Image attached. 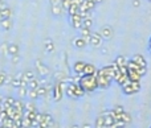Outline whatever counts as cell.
<instances>
[{"mask_svg":"<svg viewBox=\"0 0 151 128\" xmlns=\"http://www.w3.org/2000/svg\"><path fill=\"white\" fill-rule=\"evenodd\" d=\"M72 4H73V0H61V7L64 11H68Z\"/></svg>","mask_w":151,"mask_h":128,"instance_id":"1f68e13d","label":"cell"},{"mask_svg":"<svg viewBox=\"0 0 151 128\" xmlns=\"http://www.w3.org/2000/svg\"><path fill=\"white\" fill-rule=\"evenodd\" d=\"M131 60H133L135 63H138L141 68H147V61L142 54H134L133 57H131Z\"/></svg>","mask_w":151,"mask_h":128,"instance_id":"9a60e30c","label":"cell"},{"mask_svg":"<svg viewBox=\"0 0 151 128\" xmlns=\"http://www.w3.org/2000/svg\"><path fill=\"white\" fill-rule=\"evenodd\" d=\"M72 45H73L76 49L81 50V49H85V48H86L88 41H86V40H83L81 36H78V37H74V38L72 40Z\"/></svg>","mask_w":151,"mask_h":128,"instance_id":"8fae6325","label":"cell"},{"mask_svg":"<svg viewBox=\"0 0 151 128\" xmlns=\"http://www.w3.org/2000/svg\"><path fill=\"white\" fill-rule=\"evenodd\" d=\"M7 81H8V77H7V74H5V71L0 70V87H1Z\"/></svg>","mask_w":151,"mask_h":128,"instance_id":"d6a6232c","label":"cell"},{"mask_svg":"<svg viewBox=\"0 0 151 128\" xmlns=\"http://www.w3.org/2000/svg\"><path fill=\"white\" fill-rule=\"evenodd\" d=\"M44 49L47 53H53L55 52V42H53L52 38H49V37H47V38L44 40Z\"/></svg>","mask_w":151,"mask_h":128,"instance_id":"2e32d148","label":"cell"},{"mask_svg":"<svg viewBox=\"0 0 151 128\" xmlns=\"http://www.w3.org/2000/svg\"><path fill=\"white\" fill-rule=\"evenodd\" d=\"M19 128H27V127H24V126H20V127H19Z\"/></svg>","mask_w":151,"mask_h":128,"instance_id":"7dc6e473","label":"cell"},{"mask_svg":"<svg viewBox=\"0 0 151 128\" xmlns=\"http://www.w3.org/2000/svg\"><path fill=\"white\" fill-rule=\"evenodd\" d=\"M0 50H1L3 54H7L8 53V42H3V44L0 45Z\"/></svg>","mask_w":151,"mask_h":128,"instance_id":"836d02e7","label":"cell"},{"mask_svg":"<svg viewBox=\"0 0 151 128\" xmlns=\"http://www.w3.org/2000/svg\"><path fill=\"white\" fill-rule=\"evenodd\" d=\"M35 78H37V77H36V73H35L33 70H25L23 73V81L27 82V83H29V82Z\"/></svg>","mask_w":151,"mask_h":128,"instance_id":"ac0fdd59","label":"cell"},{"mask_svg":"<svg viewBox=\"0 0 151 128\" xmlns=\"http://www.w3.org/2000/svg\"><path fill=\"white\" fill-rule=\"evenodd\" d=\"M31 128H36V127H31Z\"/></svg>","mask_w":151,"mask_h":128,"instance_id":"681fc988","label":"cell"},{"mask_svg":"<svg viewBox=\"0 0 151 128\" xmlns=\"http://www.w3.org/2000/svg\"><path fill=\"white\" fill-rule=\"evenodd\" d=\"M139 90H141V83H139V81H130L127 85L122 86V91L125 92L126 95L137 94Z\"/></svg>","mask_w":151,"mask_h":128,"instance_id":"277c9868","label":"cell"},{"mask_svg":"<svg viewBox=\"0 0 151 128\" xmlns=\"http://www.w3.org/2000/svg\"><path fill=\"white\" fill-rule=\"evenodd\" d=\"M50 12H52V16H55V17H60L65 11L63 9L61 5H50Z\"/></svg>","mask_w":151,"mask_h":128,"instance_id":"d6986e66","label":"cell"},{"mask_svg":"<svg viewBox=\"0 0 151 128\" xmlns=\"http://www.w3.org/2000/svg\"><path fill=\"white\" fill-rule=\"evenodd\" d=\"M96 128H107V127H105V119H104V115H99L98 118L96 119Z\"/></svg>","mask_w":151,"mask_h":128,"instance_id":"4316f807","label":"cell"},{"mask_svg":"<svg viewBox=\"0 0 151 128\" xmlns=\"http://www.w3.org/2000/svg\"><path fill=\"white\" fill-rule=\"evenodd\" d=\"M3 110H4V107H3V105H0V112H1Z\"/></svg>","mask_w":151,"mask_h":128,"instance_id":"f6af8a7d","label":"cell"},{"mask_svg":"<svg viewBox=\"0 0 151 128\" xmlns=\"http://www.w3.org/2000/svg\"><path fill=\"white\" fill-rule=\"evenodd\" d=\"M0 16H1L3 20H4V18H12V9H11L9 7L3 8V9L0 11Z\"/></svg>","mask_w":151,"mask_h":128,"instance_id":"ffe728a7","label":"cell"},{"mask_svg":"<svg viewBox=\"0 0 151 128\" xmlns=\"http://www.w3.org/2000/svg\"><path fill=\"white\" fill-rule=\"evenodd\" d=\"M99 34L104 40H111L113 36H114V29L110 25H104L101 29H99Z\"/></svg>","mask_w":151,"mask_h":128,"instance_id":"9c48e42d","label":"cell"},{"mask_svg":"<svg viewBox=\"0 0 151 128\" xmlns=\"http://www.w3.org/2000/svg\"><path fill=\"white\" fill-rule=\"evenodd\" d=\"M50 5H61V0H49Z\"/></svg>","mask_w":151,"mask_h":128,"instance_id":"8d00e7d4","label":"cell"},{"mask_svg":"<svg viewBox=\"0 0 151 128\" xmlns=\"http://www.w3.org/2000/svg\"><path fill=\"white\" fill-rule=\"evenodd\" d=\"M25 111L27 112H37V108L32 102H28V103H24V112Z\"/></svg>","mask_w":151,"mask_h":128,"instance_id":"cb8c5ba5","label":"cell"},{"mask_svg":"<svg viewBox=\"0 0 151 128\" xmlns=\"http://www.w3.org/2000/svg\"><path fill=\"white\" fill-rule=\"evenodd\" d=\"M72 128H78V127H77V126H73V127H72Z\"/></svg>","mask_w":151,"mask_h":128,"instance_id":"c3c4849f","label":"cell"},{"mask_svg":"<svg viewBox=\"0 0 151 128\" xmlns=\"http://www.w3.org/2000/svg\"><path fill=\"white\" fill-rule=\"evenodd\" d=\"M80 34H81V37H82L83 40H86V41L89 42V40H90V36H91V29L81 28L80 29Z\"/></svg>","mask_w":151,"mask_h":128,"instance_id":"44dd1931","label":"cell"},{"mask_svg":"<svg viewBox=\"0 0 151 128\" xmlns=\"http://www.w3.org/2000/svg\"><path fill=\"white\" fill-rule=\"evenodd\" d=\"M9 57H13V55H17L20 54V48H19L17 44H15V42H11V44H8V53H7Z\"/></svg>","mask_w":151,"mask_h":128,"instance_id":"5bb4252c","label":"cell"},{"mask_svg":"<svg viewBox=\"0 0 151 128\" xmlns=\"http://www.w3.org/2000/svg\"><path fill=\"white\" fill-rule=\"evenodd\" d=\"M82 20L83 18L80 16V13L69 16V24H70V26L73 29H81L82 28Z\"/></svg>","mask_w":151,"mask_h":128,"instance_id":"52a82bcc","label":"cell"},{"mask_svg":"<svg viewBox=\"0 0 151 128\" xmlns=\"http://www.w3.org/2000/svg\"><path fill=\"white\" fill-rule=\"evenodd\" d=\"M127 61H129V60L125 57V55H118V57L115 58L114 62L117 63L118 68H122V66H126V65H127Z\"/></svg>","mask_w":151,"mask_h":128,"instance_id":"7402d4cb","label":"cell"},{"mask_svg":"<svg viewBox=\"0 0 151 128\" xmlns=\"http://www.w3.org/2000/svg\"><path fill=\"white\" fill-rule=\"evenodd\" d=\"M41 85V81H40L39 78H35V79H32L31 82L28 83V89H31V90H36L37 87Z\"/></svg>","mask_w":151,"mask_h":128,"instance_id":"484cf974","label":"cell"},{"mask_svg":"<svg viewBox=\"0 0 151 128\" xmlns=\"http://www.w3.org/2000/svg\"><path fill=\"white\" fill-rule=\"evenodd\" d=\"M0 1H3V0H0Z\"/></svg>","mask_w":151,"mask_h":128,"instance_id":"816d5d0a","label":"cell"},{"mask_svg":"<svg viewBox=\"0 0 151 128\" xmlns=\"http://www.w3.org/2000/svg\"><path fill=\"white\" fill-rule=\"evenodd\" d=\"M83 128H90V124H83Z\"/></svg>","mask_w":151,"mask_h":128,"instance_id":"ee69618b","label":"cell"},{"mask_svg":"<svg viewBox=\"0 0 151 128\" xmlns=\"http://www.w3.org/2000/svg\"><path fill=\"white\" fill-rule=\"evenodd\" d=\"M3 100H4V97H3V95H0V105H3Z\"/></svg>","mask_w":151,"mask_h":128,"instance_id":"7bdbcfd3","label":"cell"},{"mask_svg":"<svg viewBox=\"0 0 151 128\" xmlns=\"http://www.w3.org/2000/svg\"><path fill=\"white\" fill-rule=\"evenodd\" d=\"M11 58H12V62H13V63H17L19 61H20V54L13 55V57H11Z\"/></svg>","mask_w":151,"mask_h":128,"instance_id":"74e56055","label":"cell"},{"mask_svg":"<svg viewBox=\"0 0 151 128\" xmlns=\"http://www.w3.org/2000/svg\"><path fill=\"white\" fill-rule=\"evenodd\" d=\"M66 12H68L69 16H70V15H77V13H80V7H78V5H76V4H72L70 8H69Z\"/></svg>","mask_w":151,"mask_h":128,"instance_id":"f1b7e54d","label":"cell"},{"mask_svg":"<svg viewBox=\"0 0 151 128\" xmlns=\"http://www.w3.org/2000/svg\"><path fill=\"white\" fill-rule=\"evenodd\" d=\"M27 92H28V86H20V87H17V95L20 98L27 97Z\"/></svg>","mask_w":151,"mask_h":128,"instance_id":"83f0119b","label":"cell"},{"mask_svg":"<svg viewBox=\"0 0 151 128\" xmlns=\"http://www.w3.org/2000/svg\"><path fill=\"white\" fill-rule=\"evenodd\" d=\"M93 1L96 3V4H99V3H102V1H104V0H93Z\"/></svg>","mask_w":151,"mask_h":128,"instance_id":"b9f144b4","label":"cell"},{"mask_svg":"<svg viewBox=\"0 0 151 128\" xmlns=\"http://www.w3.org/2000/svg\"><path fill=\"white\" fill-rule=\"evenodd\" d=\"M97 70H98V69H97L93 63H88V62H86L85 70H83V75H96Z\"/></svg>","mask_w":151,"mask_h":128,"instance_id":"e0dca14e","label":"cell"},{"mask_svg":"<svg viewBox=\"0 0 151 128\" xmlns=\"http://www.w3.org/2000/svg\"><path fill=\"white\" fill-rule=\"evenodd\" d=\"M9 81H11V85H12L13 87H16V89L20 86H28V83L23 81V73H17L16 75L11 77Z\"/></svg>","mask_w":151,"mask_h":128,"instance_id":"ba28073f","label":"cell"},{"mask_svg":"<svg viewBox=\"0 0 151 128\" xmlns=\"http://www.w3.org/2000/svg\"><path fill=\"white\" fill-rule=\"evenodd\" d=\"M0 128H5L4 126H3V124H0Z\"/></svg>","mask_w":151,"mask_h":128,"instance_id":"bcb514c9","label":"cell"},{"mask_svg":"<svg viewBox=\"0 0 151 128\" xmlns=\"http://www.w3.org/2000/svg\"><path fill=\"white\" fill-rule=\"evenodd\" d=\"M13 107H15L16 112L23 114V115H24V102H21V100H15V105H13Z\"/></svg>","mask_w":151,"mask_h":128,"instance_id":"d4e9b609","label":"cell"},{"mask_svg":"<svg viewBox=\"0 0 151 128\" xmlns=\"http://www.w3.org/2000/svg\"><path fill=\"white\" fill-rule=\"evenodd\" d=\"M91 26H93V18H83L82 20V28L91 29Z\"/></svg>","mask_w":151,"mask_h":128,"instance_id":"4dcf8cb0","label":"cell"},{"mask_svg":"<svg viewBox=\"0 0 151 128\" xmlns=\"http://www.w3.org/2000/svg\"><path fill=\"white\" fill-rule=\"evenodd\" d=\"M66 85L65 82H57L55 86L52 87V98L55 102H60L64 97V92H65V89H66Z\"/></svg>","mask_w":151,"mask_h":128,"instance_id":"3957f363","label":"cell"},{"mask_svg":"<svg viewBox=\"0 0 151 128\" xmlns=\"http://www.w3.org/2000/svg\"><path fill=\"white\" fill-rule=\"evenodd\" d=\"M139 5H141V1H139V0H133V7L134 8H138Z\"/></svg>","mask_w":151,"mask_h":128,"instance_id":"f35d334b","label":"cell"},{"mask_svg":"<svg viewBox=\"0 0 151 128\" xmlns=\"http://www.w3.org/2000/svg\"><path fill=\"white\" fill-rule=\"evenodd\" d=\"M102 54H107V49H106V48H104V49H102Z\"/></svg>","mask_w":151,"mask_h":128,"instance_id":"60d3db41","label":"cell"},{"mask_svg":"<svg viewBox=\"0 0 151 128\" xmlns=\"http://www.w3.org/2000/svg\"><path fill=\"white\" fill-rule=\"evenodd\" d=\"M113 111H114V114L118 116V115H121V114H122L125 110H123V107H122V106H117V107H114V108H113Z\"/></svg>","mask_w":151,"mask_h":128,"instance_id":"e575fe53","label":"cell"},{"mask_svg":"<svg viewBox=\"0 0 151 128\" xmlns=\"http://www.w3.org/2000/svg\"><path fill=\"white\" fill-rule=\"evenodd\" d=\"M102 42H104V38L101 37L99 32H91L90 40H89V44L94 48V49H99L102 48Z\"/></svg>","mask_w":151,"mask_h":128,"instance_id":"8992f818","label":"cell"},{"mask_svg":"<svg viewBox=\"0 0 151 128\" xmlns=\"http://www.w3.org/2000/svg\"><path fill=\"white\" fill-rule=\"evenodd\" d=\"M65 94L72 99H80L85 95V91L80 86V83H68L65 89Z\"/></svg>","mask_w":151,"mask_h":128,"instance_id":"7a4b0ae2","label":"cell"},{"mask_svg":"<svg viewBox=\"0 0 151 128\" xmlns=\"http://www.w3.org/2000/svg\"><path fill=\"white\" fill-rule=\"evenodd\" d=\"M86 62L83 61H76L73 65V71L74 74H78V75H83V70H85Z\"/></svg>","mask_w":151,"mask_h":128,"instance_id":"4fadbf2b","label":"cell"},{"mask_svg":"<svg viewBox=\"0 0 151 128\" xmlns=\"http://www.w3.org/2000/svg\"><path fill=\"white\" fill-rule=\"evenodd\" d=\"M80 86L85 92H93L98 89V82L96 75H82L80 79Z\"/></svg>","mask_w":151,"mask_h":128,"instance_id":"6da1fadb","label":"cell"},{"mask_svg":"<svg viewBox=\"0 0 151 128\" xmlns=\"http://www.w3.org/2000/svg\"><path fill=\"white\" fill-rule=\"evenodd\" d=\"M5 118H8V116H7V112H5V111L4 110H3L1 111V112H0V123H1V122L3 120H4V119Z\"/></svg>","mask_w":151,"mask_h":128,"instance_id":"d590c367","label":"cell"},{"mask_svg":"<svg viewBox=\"0 0 151 128\" xmlns=\"http://www.w3.org/2000/svg\"><path fill=\"white\" fill-rule=\"evenodd\" d=\"M15 98H12V97H4V100H3V107L4 108H8V107H11V106H13L15 105Z\"/></svg>","mask_w":151,"mask_h":128,"instance_id":"603a6c76","label":"cell"},{"mask_svg":"<svg viewBox=\"0 0 151 128\" xmlns=\"http://www.w3.org/2000/svg\"><path fill=\"white\" fill-rule=\"evenodd\" d=\"M27 97H28L29 99H32V100H36L37 98H39V94H37L36 90H31V89H28V92H27Z\"/></svg>","mask_w":151,"mask_h":128,"instance_id":"f546056e","label":"cell"},{"mask_svg":"<svg viewBox=\"0 0 151 128\" xmlns=\"http://www.w3.org/2000/svg\"><path fill=\"white\" fill-rule=\"evenodd\" d=\"M12 28H13L12 18H4L3 21H0V31L1 32H9Z\"/></svg>","mask_w":151,"mask_h":128,"instance_id":"7c38bea8","label":"cell"},{"mask_svg":"<svg viewBox=\"0 0 151 128\" xmlns=\"http://www.w3.org/2000/svg\"><path fill=\"white\" fill-rule=\"evenodd\" d=\"M126 68L130 69V70H135V71H138V73L141 74L142 77L146 75V73H147V68H141V66H139L138 63L134 62L133 60H129V61H127V65H126Z\"/></svg>","mask_w":151,"mask_h":128,"instance_id":"30bf717a","label":"cell"},{"mask_svg":"<svg viewBox=\"0 0 151 128\" xmlns=\"http://www.w3.org/2000/svg\"><path fill=\"white\" fill-rule=\"evenodd\" d=\"M82 3H83V0H73V4L78 5V7H80V5L82 4Z\"/></svg>","mask_w":151,"mask_h":128,"instance_id":"ab89813d","label":"cell"},{"mask_svg":"<svg viewBox=\"0 0 151 128\" xmlns=\"http://www.w3.org/2000/svg\"><path fill=\"white\" fill-rule=\"evenodd\" d=\"M89 1H93V0H89Z\"/></svg>","mask_w":151,"mask_h":128,"instance_id":"f907efd6","label":"cell"},{"mask_svg":"<svg viewBox=\"0 0 151 128\" xmlns=\"http://www.w3.org/2000/svg\"><path fill=\"white\" fill-rule=\"evenodd\" d=\"M35 69H36V73L39 74V75H41V77H48L49 75V73H50L49 68H48V66L45 65L41 60L35 61Z\"/></svg>","mask_w":151,"mask_h":128,"instance_id":"5b68a950","label":"cell"}]
</instances>
